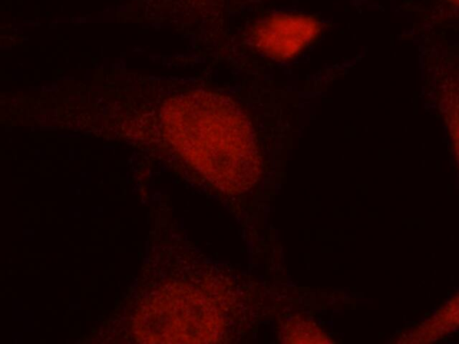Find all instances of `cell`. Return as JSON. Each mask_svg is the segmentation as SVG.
Segmentation results:
<instances>
[{"instance_id":"1","label":"cell","mask_w":459,"mask_h":344,"mask_svg":"<svg viewBox=\"0 0 459 344\" xmlns=\"http://www.w3.org/2000/svg\"><path fill=\"white\" fill-rule=\"evenodd\" d=\"M161 121L186 158L222 192L242 193L258 180L255 132L231 99L203 90L178 95L163 106Z\"/></svg>"},{"instance_id":"3","label":"cell","mask_w":459,"mask_h":344,"mask_svg":"<svg viewBox=\"0 0 459 344\" xmlns=\"http://www.w3.org/2000/svg\"><path fill=\"white\" fill-rule=\"evenodd\" d=\"M281 339L287 343H321L327 342V336L311 322L293 320L286 323L281 330Z\"/></svg>"},{"instance_id":"2","label":"cell","mask_w":459,"mask_h":344,"mask_svg":"<svg viewBox=\"0 0 459 344\" xmlns=\"http://www.w3.org/2000/svg\"><path fill=\"white\" fill-rule=\"evenodd\" d=\"M320 23L314 17L293 13H276L257 21L250 32L254 47L275 60L297 56L318 35Z\"/></svg>"}]
</instances>
